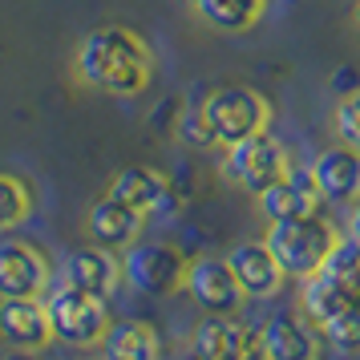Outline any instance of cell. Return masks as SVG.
<instances>
[{"instance_id": "6da1fadb", "label": "cell", "mask_w": 360, "mask_h": 360, "mask_svg": "<svg viewBox=\"0 0 360 360\" xmlns=\"http://www.w3.org/2000/svg\"><path fill=\"white\" fill-rule=\"evenodd\" d=\"M73 77L110 98H134L154 77V53L126 25H101L82 37L73 53Z\"/></svg>"}, {"instance_id": "7a4b0ae2", "label": "cell", "mask_w": 360, "mask_h": 360, "mask_svg": "<svg viewBox=\"0 0 360 360\" xmlns=\"http://www.w3.org/2000/svg\"><path fill=\"white\" fill-rule=\"evenodd\" d=\"M267 251L276 255L279 271L292 279H308L320 271L324 255L336 243V231L324 214H304V219H279L267 227Z\"/></svg>"}, {"instance_id": "3957f363", "label": "cell", "mask_w": 360, "mask_h": 360, "mask_svg": "<svg viewBox=\"0 0 360 360\" xmlns=\"http://www.w3.org/2000/svg\"><path fill=\"white\" fill-rule=\"evenodd\" d=\"M202 114H207V126L214 134V146H235L251 134L267 130L271 105L251 85H219L202 98Z\"/></svg>"}, {"instance_id": "277c9868", "label": "cell", "mask_w": 360, "mask_h": 360, "mask_svg": "<svg viewBox=\"0 0 360 360\" xmlns=\"http://www.w3.org/2000/svg\"><path fill=\"white\" fill-rule=\"evenodd\" d=\"M41 304H45V316H49L53 340L69 344V348H94V344L101 340L105 324H110L105 300L73 292V288H65V283H57Z\"/></svg>"}, {"instance_id": "5b68a950", "label": "cell", "mask_w": 360, "mask_h": 360, "mask_svg": "<svg viewBox=\"0 0 360 360\" xmlns=\"http://www.w3.org/2000/svg\"><path fill=\"white\" fill-rule=\"evenodd\" d=\"M288 166H292L288 162V150L279 146L267 130H259L251 138H243V142L227 146L223 170H227V179L235 186H243L247 195H259V191H267L271 182H279L288 174Z\"/></svg>"}, {"instance_id": "8992f818", "label": "cell", "mask_w": 360, "mask_h": 360, "mask_svg": "<svg viewBox=\"0 0 360 360\" xmlns=\"http://www.w3.org/2000/svg\"><path fill=\"white\" fill-rule=\"evenodd\" d=\"M186 259L170 243H130L122 255V279L142 295H170L182 288Z\"/></svg>"}, {"instance_id": "52a82bcc", "label": "cell", "mask_w": 360, "mask_h": 360, "mask_svg": "<svg viewBox=\"0 0 360 360\" xmlns=\"http://www.w3.org/2000/svg\"><path fill=\"white\" fill-rule=\"evenodd\" d=\"M182 288L191 292V300H195L207 316H231V311H239V304L247 300L243 288L231 276L227 259H219V255H198V259L186 263Z\"/></svg>"}, {"instance_id": "ba28073f", "label": "cell", "mask_w": 360, "mask_h": 360, "mask_svg": "<svg viewBox=\"0 0 360 360\" xmlns=\"http://www.w3.org/2000/svg\"><path fill=\"white\" fill-rule=\"evenodd\" d=\"M105 195L117 198L122 207L138 211L142 219L146 214H174V207H179L170 179L158 174L154 166H126V170H117Z\"/></svg>"}, {"instance_id": "9c48e42d", "label": "cell", "mask_w": 360, "mask_h": 360, "mask_svg": "<svg viewBox=\"0 0 360 360\" xmlns=\"http://www.w3.org/2000/svg\"><path fill=\"white\" fill-rule=\"evenodd\" d=\"M49 259L33 243L0 239V300H29L49 288Z\"/></svg>"}, {"instance_id": "30bf717a", "label": "cell", "mask_w": 360, "mask_h": 360, "mask_svg": "<svg viewBox=\"0 0 360 360\" xmlns=\"http://www.w3.org/2000/svg\"><path fill=\"white\" fill-rule=\"evenodd\" d=\"M259 211L267 214V223L279 219H304V214H324V198L311 182L308 166H288V174L271 182L267 191H259Z\"/></svg>"}, {"instance_id": "8fae6325", "label": "cell", "mask_w": 360, "mask_h": 360, "mask_svg": "<svg viewBox=\"0 0 360 360\" xmlns=\"http://www.w3.org/2000/svg\"><path fill=\"white\" fill-rule=\"evenodd\" d=\"M61 283L73 288V292L94 295V300H110L114 288L122 283V263H117L105 247H77V251L65 255Z\"/></svg>"}, {"instance_id": "7c38bea8", "label": "cell", "mask_w": 360, "mask_h": 360, "mask_svg": "<svg viewBox=\"0 0 360 360\" xmlns=\"http://www.w3.org/2000/svg\"><path fill=\"white\" fill-rule=\"evenodd\" d=\"M311 170V182L324 202H352L360 195V154L352 146H328L316 154V162L308 166Z\"/></svg>"}, {"instance_id": "4fadbf2b", "label": "cell", "mask_w": 360, "mask_h": 360, "mask_svg": "<svg viewBox=\"0 0 360 360\" xmlns=\"http://www.w3.org/2000/svg\"><path fill=\"white\" fill-rule=\"evenodd\" d=\"M223 259H227L235 283L243 288V295L267 300V295H276L279 283H283V271H279L276 255L267 251V243H235Z\"/></svg>"}, {"instance_id": "5bb4252c", "label": "cell", "mask_w": 360, "mask_h": 360, "mask_svg": "<svg viewBox=\"0 0 360 360\" xmlns=\"http://www.w3.org/2000/svg\"><path fill=\"white\" fill-rule=\"evenodd\" d=\"M0 336L13 344V348H20V352H41V348L53 340L49 316H45L41 295H29V300H0Z\"/></svg>"}, {"instance_id": "9a60e30c", "label": "cell", "mask_w": 360, "mask_h": 360, "mask_svg": "<svg viewBox=\"0 0 360 360\" xmlns=\"http://www.w3.org/2000/svg\"><path fill=\"white\" fill-rule=\"evenodd\" d=\"M142 231V214L122 207L117 198H98L89 214H85V235L94 239V247H105V251H117V247H130Z\"/></svg>"}, {"instance_id": "2e32d148", "label": "cell", "mask_w": 360, "mask_h": 360, "mask_svg": "<svg viewBox=\"0 0 360 360\" xmlns=\"http://www.w3.org/2000/svg\"><path fill=\"white\" fill-rule=\"evenodd\" d=\"M267 360H316V332L292 311H276L259 328Z\"/></svg>"}, {"instance_id": "e0dca14e", "label": "cell", "mask_w": 360, "mask_h": 360, "mask_svg": "<svg viewBox=\"0 0 360 360\" xmlns=\"http://www.w3.org/2000/svg\"><path fill=\"white\" fill-rule=\"evenodd\" d=\"M98 344L105 360H158L162 352L158 332L142 320H110Z\"/></svg>"}, {"instance_id": "ac0fdd59", "label": "cell", "mask_w": 360, "mask_h": 360, "mask_svg": "<svg viewBox=\"0 0 360 360\" xmlns=\"http://www.w3.org/2000/svg\"><path fill=\"white\" fill-rule=\"evenodd\" d=\"M195 13L219 33H247L267 13V0H195Z\"/></svg>"}, {"instance_id": "d6986e66", "label": "cell", "mask_w": 360, "mask_h": 360, "mask_svg": "<svg viewBox=\"0 0 360 360\" xmlns=\"http://www.w3.org/2000/svg\"><path fill=\"white\" fill-rule=\"evenodd\" d=\"M300 283H304V288H300V304H304V316H308L316 328L324 324V320H332L336 311H344V308H352V304H356V295H348L340 283H332L324 271H316V276L300 279Z\"/></svg>"}, {"instance_id": "ffe728a7", "label": "cell", "mask_w": 360, "mask_h": 360, "mask_svg": "<svg viewBox=\"0 0 360 360\" xmlns=\"http://www.w3.org/2000/svg\"><path fill=\"white\" fill-rule=\"evenodd\" d=\"M320 271H324L332 283H340L348 295L360 300V243L352 239V235L332 243V251H328L324 263H320Z\"/></svg>"}, {"instance_id": "44dd1931", "label": "cell", "mask_w": 360, "mask_h": 360, "mask_svg": "<svg viewBox=\"0 0 360 360\" xmlns=\"http://www.w3.org/2000/svg\"><path fill=\"white\" fill-rule=\"evenodd\" d=\"M320 332H324V340L336 348V352H344V356H356L360 352V308L352 304V308L336 311L332 320H324L320 324Z\"/></svg>"}, {"instance_id": "7402d4cb", "label": "cell", "mask_w": 360, "mask_h": 360, "mask_svg": "<svg viewBox=\"0 0 360 360\" xmlns=\"http://www.w3.org/2000/svg\"><path fill=\"white\" fill-rule=\"evenodd\" d=\"M33 211V195H29V186L13 174H0V231L17 227L25 223Z\"/></svg>"}, {"instance_id": "603a6c76", "label": "cell", "mask_w": 360, "mask_h": 360, "mask_svg": "<svg viewBox=\"0 0 360 360\" xmlns=\"http://www.w3.org/2000/svg\"><path fill=\"white\" fill-rule=\"evenodd\" d=\"M219 360H267L259 328L227 320V336H223V352H219Z\"/></svg>"}, {"instance_id": "cb8c5ba5", "label": "cell", "mask_w": 360, "mask_h": 360, "mask_svg": "<svg viewBox=\"0 0 360 360\" xmlns=\"http://www.w3.org/2000/svg\"><path fill=\"white\" fill-rule=\"evenodd\" d=\"M174 130H179V138L186 146H195V150L214 146V134H211V126H207V114H202V98L191 101V105L182 110L179 122H174Z\"/></svg>"}, {"instance_id": "d4e9b609", "label": "cell", "mask_w": 360, "mask_h": 360, "mask_svg": "<svg viewBox=\"0 0 360 360\" xmlns=\"http://www.w3.org/2000/svg\"><path fill=\"white\" fill-rule=\"evenodd\" d=\"M336 138L360 154V89L340 98V105H336Z\"/></svg>"}, {"instance_id": "484cf974", "label": "cell", "mask_w": 360, "mask_h": 360, "mask_svg": "<svg viewBox=\"0 0 360 360\" xmlns=\"http://www.w3.org/2000/svg\"><path fill=\"white\" fill-rule=\"evenodd\" d=\"M328 85H332L336 98H348V94H356L360 89V69L356 65H336V73L328 77Z\"/></svg>"}, {"instance_id": "4316f807", "label": "cell", "mask_w": 360, "mask_h": 360, "mask_svg": "<svg viewBox=\"0 0 360 360\" xmlns=\"http://www.w3.org/2000/svg\"><path fill=\"white\" fill-rule=\"evenodd\" d=\"M348 235H352V239L360 243V202L352 207V219H348Z\"/></svg>"}, {"instance_id": "83f0119b", "label": "cell", "mask_w": 360, "mask_h": 360, "mask_svg": "<svg viewBox=\"0 0 360 360\" xmlns=\"http://www.w3.org/2000/svg\"><path fill=\"white\" fill-rule=\"evenodd\" d=\"M356 17H360V4H356Z\"/></svg>"}, {"instance_id": "f1b7e54d", "label": "cell", "mask_w": 360, "mask_h": 360, "mask_svg": "<svg viewBox=\"0 0 360 360\" xmlns=\"http://www.w3.org/2000/svg\"><path fill=\"white\" fill-rule=\"evenodd\" d=\"M191 4H195V0H191Z\"/></svg>"}, {"instance_id": "f546056e", "label": "cell", "mask_w": 360, "mask_h": 360, "mask_svg": "<svg viewBox=\"0 0 360 360\" xmlns=\"http://www.w3.org/2000/svg\"><path fill=\"white\" fill-rule=\"evenodd\" d=\"M191 360H195V356H191Z\"/></svg>"}, {"instance_id": "4dcf8cb0", "label": "cell", "mask_w": 360, "mask_h": 360, "mask_svg": "<svg viewBox=\"0 0 360 360\" xmlns=\"http://www.w3.org/2000/svg\"><path fill=\"white\" fill-rule=\"evenodd\" d=\"M101 360H105V356H101Z\"/></svg>"}]
</instances>
